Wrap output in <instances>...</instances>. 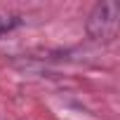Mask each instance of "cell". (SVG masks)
<instances>
[{
    "instance_id": "1",
    "label": "cell",
    "mask_w": 120,
    "mask_h": 120,
    "mask_svg": "<svg viewBox=\"0 0 120 120\" xmlns=\"http://www.w3.org/2000/svg\"><path fill=\"white\" fill-rule=\"evenodd\" d=\"M118 21H120L118 3H113V0L97 3L85 24L87 38L94 42H113L118 38Z\"/></svg>"
},
{
    "instance_id": "2",
    "label": "cell",
    "mask_w": 120,
    "mask_h": 120,
    "mask_svg": "<svg viewBox=\"0 0 120 120\" xmlns=\"http://www.w3.org/2000/svg\"><path fill=\"white\" fill-rule=\"evenodd\" d=\"M17 24H19V19H7V17H3V14H0V38H3L5 33H10Z\"/></svg>"
}]
</instances>
